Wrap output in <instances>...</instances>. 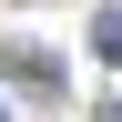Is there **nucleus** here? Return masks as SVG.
Masks as SVG:
<instances>
[{
    "mask_svg": "<svg viewBox=\"0 0 122 122\" xmlns=\"http://www.w3.org/2000/svg\"><path fill=\"white\" fill-rule=\"evenodd\" d=\"M92 51H102V61H122V0L102 10V20H92Z\"/></svg>",
    "mask_w": 122,
    "mask_h": 122,
    "instance_id": "1",
    "label": "nucleus"
},
{
    "mask_svg": "<svg viewBox=\"0 0 122 122\" xmlns=\"http://www.w3.org/2000/svg\"><path fill=\"white\" fill-rule=\"evenodd\" d=\"M112 122H122V102H112Z\"/></svg>",
    "mask_w": 122,
    "mask_h": 122,
    "instance_id": "2",
    "label": "nucleus"
}]
</instances>
